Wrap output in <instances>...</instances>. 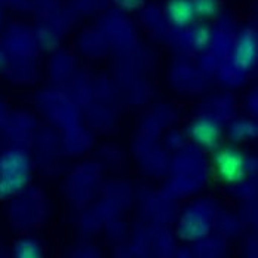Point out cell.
<instances>
[{"label": "cell", "instance_id": "obj_2", "mask_svg": "<svg viewBox=\"0 0 258 258\" xmlns=\"http://www.w3.org/2000/svg\"><path fill=\"white\" fill-rule=\"evenodd\" d=\"M14 258H43V252L36 240L26 237L15 245Z\"/></svg>", "mask_w": 258, "mask_h": 258}, {"label": "cell", "instance_id": "obj_1", "mask_svg": "<svg viewBox=\"0 0 258 258\" xmlns=\"http://www.w3.org/2000/svg\"><path fill=\"white\" fill-rule=\"evenodd\" d=\"M218 168H220L223 177H226L229 181L239 178L242 175V171H243V166H242L239 157L233 153H227V155H224V157H221Z\"/></svg>", "mask_w": 258, "mask_h": 258}]
</instances>
